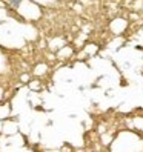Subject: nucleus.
Here are the masks:
<instances>
[{
  "mask_svg": "<svg viewBox=\"0 0 143 152\" xmlns=\"http://www.w3.org/2000/svg\"><path fill=\"white\" fill-rule=\"evenodd\" d=\"M20 3H22V0H10V5H11L12 8H17V6H20Z\"/></svg>",
  "mask_w": 143,
  "mask_h": 152,
  "instance_id": "obj_1",
  "label": "nucleus"
}]
</instances>
